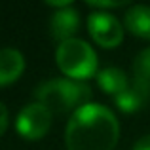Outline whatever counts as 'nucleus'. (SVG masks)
<instances>
[{"mask_svg": "<svg viewBox=\"0 0 150 150\" xmlns=\"http://www.w3.org/2000/svg\"><path fill=\"white\" fill-rule=\"evenodd\" d=\"M120 124L112 110L99 103H88L70 116L65 133L67 150H114Z\"/></svg>", "mask_w": 150, "mask_h": 150, "instance_id": "nucleus-1", "label": "nucleus"}, {"mask_svg": "<svg viewBox=\"0 0 150 150\" xmlns=\"http://www.w3.org/2000/svg\"><path fill=\"white\" fill-rule=\"evenodd\" d=\"M36 103L53 114H74L91 103V89L84 82H76L70 78H55L38 86Z\"/></svg>", "mask_w": 150, "mask_h": 150, "instance_id": "nucleus-2", "label": "nucleus"}, {"mask_svg": "<svg viewBox=\"0 0 150 150\" xmlns=\"http://www.w3.org/2000/svg\"><path fill=\"white\" fill-rule=\"evenodd\" d=\"M55 61L61 72L70 80L84 82L97 74V53L80 38L61 42L55 51Z\"/></svg>", "mask_w": 150, "mask_h": 150, "instance_id": "nucleus-3", "label": "nucleus"}, {"mask_svg": "<svg viewBox=\"0 0 150 150\" xmlns=\"http://www.w3.org/2000/svg\"><path fill=\"white\" fill-rule=\"evenodd\" d=\"M51 125V112L40 103L25 105L17 114L15 127L19 135L27 141H38L50 131Z\"/></svg>", "mask_w": 150, "mask_h": 150, "instance_id": "nucleus-4", "label": "nucleus"}, {"mask_svg": "<svg viewBox=\"0 0 150 150\" xmlns=\"http://www.w3.org/2000/svg\"><path fill=\"white\" fill-rule=\"evenodd\" d=\"M88 30L93 42L101 48H116L124 40V27L108 11L93 10L88 17Z\"/></svg>", "mask_w": 150, "mask_h": 150, "instance_id": "nucleus-5", "label": "nucleus"}, {"mask_svg": "<svg viewBox=\"0 0 150 150\" xmlns=\"http://www.w3.org/2000/svg\"><path fill=\"white\" fill-rule=\"evenodd\" d=\"M78 27H80V13L72 8V4L53 11V15L50 19L51 36L55 40H59V44L65 40H70V38H76L74 34H76Z\"/></svg>", "mask_w": 150, "mask_h": 150, "instance_id": "nucleus-6", "label": "nucleus"}, {"mask_svg": "<svg viewBox=\"0 0 150 150\" xmlns=\"http://www.w3.org/2000/svg\"><path fill=\"white\" fill-rule=\"evenodd\" d=\"M118 108L124 112H137L150 101V84L141 80H129L127 88L120 93L118 97H114Z\"/></svg>", "mask_w": 150, "mask_h": 150, "instance_id": "nucleus-7", "label": "nucleus"}, {"mask_svg": "<svg viewBox=\"0 0 150 150\" xmlns=\"http://www.w3.org/2000/svg\"><path fill=\"white\" fill-rule=\"evenodd\" d=\"M25 70V59L21 51L13 48L0 50V86H8L15 82Z\"/></svg>", "mask_w": 150, "mask_h": 150, "instance_id": "nucleus-8", "label": "nucleus"}, {"mask_svg": "<svg viewBox=\"0 0 150 150\" xmlns=\"http://www.w3.org/2000/svg\"><path fill=\"white\" fill-rule=\"evenodd\" d=\"M125 29L131 34L150 40V6H133L124 15Z\"/></svg>", "mask_w": 150, "mask_h": 150, "instance_id": "nucleus-9", "label": "nucleus"}, {"mask_svg": "<svg viewBox=\"0 0 150 150\" xmlns=\"http://www.w3.org/2000/svg\"><path fill=\"white\" fill-rule=\"evenodd\" d=\"M97 84L106 95L118 97L129 84V78L125 76L124 70L116 69V67H108V69H103L97 74Z\"/></svg>", "mask_w": 150, "mask_h": 150, "instance_id": "nucleus-10", "label": "nucleus"}, {"mask_svg": "<svg viewBox=\"0 0 150 150\" xmlns=\"http://www.w3.org/2000/svg\"><path fill=\"white\" fill-rule=\"evenodd\" d=\"M133 78L150 84V48H144L133 61Z\"/></svg>", "mask_w": 150, "mask_h": 150, "instance_id": "nucleus-11", "label": "nucleus"}, {"mask_svg": "<svg viewBox=\"0 0 150 150\" xmlns=\"http://www.w3.org/2000/svg\"><path fill=\"white\" fill-rule=\"evenodd\" d=\"M88 6H91L95 11H101V10H110V8L125 6V0H120V2H93V0H89Z\"/></svg>", "mask_w": 150, "mask_h": 150, "instance_id": "nucleus-12", "label": "nucleus"}, {"mask_svg": "<svg viewBox=\"0 0 150 150\" xmlns=\"http://www.w3.org/2000/svg\"><path fill=\"white\" fill-rule=\"evenodd\" d=\"M6 127H8V110H6V106L0 103V137L6 131Z\"/></svg>", "mask_w": 150, "mask_h": 150, "instance_id": "nucleus-13", "label": "nucleus"}, {"mask_svg": "<svg viewBox=\"0 0 150 150\" xmlns=\"http://www.w3.org/2000/svg\"><path fill=\"white\" fill-rule=\"evenodd\" d=\"M133 150H150V133L144 135V137H141V139L135 143Z\"/></svg>", "mask_w": 150, "mask_h": 150, "instance_id": "nucleus-14", "label": "nucleus"}]
</instances>
